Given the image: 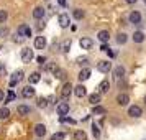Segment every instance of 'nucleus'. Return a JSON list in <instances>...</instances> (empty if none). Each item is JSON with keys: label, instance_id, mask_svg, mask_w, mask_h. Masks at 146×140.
<instances>
[{"label": "nucleus", "instance_id": "nucleus-17", "mask_svg": "<svg viewBox=\"0 0 146 140\" xmlns=\"http://www.w3.org/2000/svg\"><path fill=\"white\" fill-rule=\"evenodd\" d=\"M123 76H125V68L121 66V64H120V66H117L115 69H113V78H115L117 81H120L121 78H123Z\"/></svg>", "mask_w": 146, "mask_h": 140}, {"label": "nucleus", "instance_id": "nucleus-48", "mask_svg": "<svg viewBox=\"0 0 146 140\" xmlns=\"http://www.w3.org/2000/svg\"><path fill=\"white\" fill-rule=\"evenodd\" d=\"M145 102H146V96H145Z\"/></svg>", "mask_w": 146, "mask_h": 140}, {"label": "nucleus", "instance_id": "nucleus-30", "mask_svg": "<svg viewBox=\"0 0 146 140\" xmlns=\"http://www.w3.org/2000/svg\"><path fill=\"white\" fill-rule=\"evenodd\" d=\"M77 64H79V66H82V68H86L87 64H89V58H87V56H80V58H77Z\"/></svg>", "mask_w": 146, "mask_h": 140}, {"label": "nucleus", "instance_id": "nucleus-12", "mask_svg": "<svg viewBox=\"0 0 146 140\" xmlns=\"http://www.w3.org/2000/svg\"><path fill=\"white\" fill-rule=\"evenodd\" d=\"M17 112H18V115L25 117V115H30L31 109H30V106H27V104H20V106L17 107Z\"/></svg>", "mask_w": 146, "mask_h": 140}, {"label": "nucleus", "instance_id": "nucleus-24", "mask_svg": "<svg viewBox=\"0 0 146 140\" xmlns=\"http://www.w3.org/2000/svg\"><path fill=\"white\" fill-rule=\"evenodd\" d=\"M100 99H102V96H100L99 92H94V94H90V96H89V102H90L92 106H99Z\"/></svg>", "mask_w": 146, "mask_h": 140}, {"label": "nucleus", "instance_id": "nucleus-39", "mask_svg": "<svg viewBox=\"0 0 146 140\" xmlns=\"http://www.w3.org/2000/svg\"><path fill=\"white\" fill-rule=\"evenodd\" d=\"M5 74H7V68H5V64L0 63V76H5Z\"/></svg>", "mask_w": 146, "mask_h": 140}, {"label": "nucleus", "instance_id": "nucleus-36", "mask_svg": "<svg viewBox=\"0 0 146 140\" xmlns=\"http://www.w3.org/2000/svg\"><path fill=\"white\" fill-rule=\"evenodd\" d=\"M64 137H66L64 132H56L53 137H51V140H64Z\"/></svg>", "mask_w": 146, "mask_h": 140}, {"label": "nucleus", "instance_id": "nucleus-1", "mask_svg": "<svg viewBox=\"0 0 146 140\" xmlns=\"http://www.w3.org/2000/svg\"><path fill=\"white\" fill-rule=\"evenodd\" d=\"M72 84L71 82H64L62 84V87H61V97H62V100L66 102V100H69V97H71V94H72Z\"/></svg>", "mask_w": 146, "mask_h": 140}, {"label": "nucleus", "instance_id": "nucleus-18", "mask_svg": "<svg viewBox=\"0 0 146 140\" xmlns=\"http://www.w3.org/2000/svg\"><path fill=\"white\" fill-rule=\"evenodd\" d=\"M35 133H36V137H44L46 135V125L44 124H36L35 125Z\"/></svg>", "mask_w": 146, "mask_h": 140}, {"label": "nucleus", "instance_id": "nucleus-4", "mask_svg": "<svg viewBox=\"0 0 146 140\" xmlns=\"http://www.w3.org/2000/svg\"><path fill=\"white\" fill-rule=\"evenodd\" d=\"M97 69H99L100 73H108V71H112V63L108 60L100 61L99 64H97Z\"/></svg>", "mask_w": 146, "mask_h": 140}, {"label": "nucleus", "instance_id": "nucleus-37", "mask_svg": "<svg viewBox=\"0 0 146 140\" xmlns=\"http://www.w3.org/2000/svg\"><path fill=\"white\" fill-rule=\"evenodd\" d=\"M46 106H48V99L46 97H40V99H38V107H43V109H44Z\"/></svg>", "mask_w": 146, "mask_h": 140}, {"label": "nucleus", "instance_id": "nucleus-20", "mask_svg": "<svg viewBox=\"0 0 146 140\" xmlns=\"http://www.w3.org/2000/svg\"><path fill=\"white\" fill-rule=\"evenodd\" d=\"M44 13H46V10H44L43 7H36L33 10V18L35 20H41V18L44 17Z\"/></svg>", "mask_w": 146, "mask_h": 140}, {"label": "nucleus", "instance_id": "nucleus-22", "mask_svg": "<svg viewBox=\"0 0 146 140\" xmlns=\"http://www.w3.org/2000/svg\"><path fill=\"white\" fill-rule=\"evenodd\" d=\"M41 79V74L36 71V73H31L30 76H28V82H30V86H33V84H36V82H40Z\"/></svg>", "mask_w": 146, "mask_h": 140}, {"label": "nucleus", "instance_id": "nucleus-28", "mask_svg": "<svg viewBox=\"0 0 146 140\" xmlns=\"http://www.w3.org/2000/svg\"><path fill=\"white\" fill-rule=\"evenodd\" d=\"M8 117H10V109H8V107H2V109H0V119L7 120Z\"/></svg>", "mask_w": 146, "mask_h": 140}, {"label": "nucleus", "instance_id": "nucleus-43", "mask_svg": "<svg viewBox=\"0 0 146 140\" xmlns=\"http://www.w3.org/2000/svg\"><path fill=\"white\" fill-rule=\"evenodd\" d=\"M107 53H108V56H110V58H115V53H113V51H110V48L107 50Z\"/></svg>", "mask_w": 146, "mask_h": 140}, {"label": "nucleus", "instance_id": "nucleus-33", "mask_svg": "<svg viewBox=\"0 0 146 140\" xmlns=\"http://www.w3.org/2000/svg\"><path fill=\"white\" fill-rule=\"evenodd\" d=\"M56 63H44V68H43V69H44V71H54V69H56Z\"/></svg>", "mask_w": 146, "mask_h": 140}, {"label": "nucleus", "instance_id": "nucleus-11", "mask_svg": "<svg viewBox=\"0 0 146 140\" xmlns=\"http://www.w3.org/2000/svg\"><path fill=\"white\" fill-rule=\"evenodd\" d=\"M58 21H59V27L61 28H67V27H69V23H71L69 15H67V13H61L59 18H58Z\"/></svg>", "mask_w": 146, "mask_h": 140}, {"label": "nucleus", "instance_id": "nucleus-3", "mask_svg": "<svg viewBox=\"0 0 146 140\" xmlns=\"http://www.w3.org/2000/svg\"><path fill=\"white\" fill-rule=\"evenodd\" d=\"M35 58V53L33 50H30V48H25V50H21V61L23 63H30V61Z\"/></svg>", "mask_w": 146, "mask_h": 140}, {"label": "nucleus", "instance_id": "nucleus-34", "mask_svg": "<svg viewBox=\"0 0 146 140\" xmlns=\"http://www.w3.org/2000/svg\"><path fill=\"white\" fill-rule=\"evenodd\" d=\"M7 18H8V13H7V10H0V23H5L7 21Z\"/></svg>", "mask_w": 146, "mask_h": 140}, {"label": "nucleus", "instance_id": "nucleus-40", "mask_svg": "<svg viewBox=\"0 0 146 140\" xmlns=\"http://www.w3.org/2000/svg\"><path fill=\"white\" fill-rule=\"evenodd\" d=\"M36 61H38V63H40L41 66H43V64L46 63V58H44V56H38V58H36Z\"/></svg>", "mask_w": 146, "mask_h": 140}, {"label": "nucleus", "instance_id": "nucleus-19", "mask_svg": "<svg viewBox=\"0 0 146 140\" xmlns=\"http://www.w3.org/2000/svg\"><path fill=\"white\" fill-rule=\"evenodd\" d=\"M92 45H94V41L90 40V38H80V41H79V46L82 48V50H90Z\"/></svg>", "mask_w": 146, "mask_h": 140}, {"label": "nucleus", "instance_id": "nucleus-45", "mask_svg": "<svg viewBox=\"0 0 146 140\" xmlns=\"http://www.w3.org/2000/svg\"><path fill=\"white\" fill-rule=\"evenodd\" d=\"M58 2H59L61 7H66V0H58Z\"/></svg>", "mask_w": 146, "mask_h": 140}, {"label": "nucleus", "instance_id": "nucleus-38", "mask_svg": "<svg viewBox=\"0 0 146 140\" xmlns=\"http://www.w3.org/2000/svg\"><path fill=\"white\" fill-rule=\"evenodd\" d=\"M69 50H71V40H66L64 43H62V51H64V53H67Z\"/></svg>", "mask_w": 146, "mask_h": 140}, {"label": "nucleus", "instance_id": "nucleus-7", "mask_svg": "<svg viewBox=\"0 0 146 140\" xmlns=\"http://www.w3.org/2000/svg\"><path fill=\"white\" fill-rule=\"evenodd\" d=\"M97 38H99V41H102V45H107L108 40H110V33H108V30H100L99 33H97Z\"/></svg>", "mask_w": 146, "mask_h": 140}, {"label": "nucleus", "instance_id": "nucleus-14", "mask_svg": "<svg viewBox=\"0 0 146 140\" xmlns=\"http://www.w3.org/2000/svg\"><path fill=\"white\" fill-rule=\"evenodd\" d=\"M35 48L36 50H44L46 48V38L44 36H36L35 38Z\"/></svg>", "mask_w": 146, "mask_h": 140}, {"label": "nucleus", "instance_id": "nucleus-26", "mask_svg": "<svg viewBox=\"0 0 146 140\" xmlns=\"http://www.w3.org/2000/svg\"><path fill=\"white\" fill-rule=\"evenodd\" d=\"M126 41H128V35H126V33L121 31V33L117 35V43H118V45H125Z\"/></svg>", "mask_w": 146, "mask_h": 140}, {"label": "nucleus", "instance_id": "nucleus-2", "mask_svg": "<svg viewBox=\"0 0 146 140\" xmlns=\"http://www.w3.org/2000/svg\"><path fill=\"white\" fill-rule=\"evenodd\" d=\"M21 79H23V71H21V69L15 71V73L12 74V79H10V87H15Z\"/></svg>", "mask_w": 146, "mask_h": 140}, {"label": "nucleus", "instance_id": "nucleus-23", "mask_svg": "<svg viewBox=\"0 0 146 140\" xmlns=\"http://www.w3.org/2000/svg\"><path fill=\"white\" fill-rule=\"evenodd\" d=\"M133 41H135V43H143V41H145V33H143V31H141V30H138V31H135V33H133Z\"/></svg>", "mask_w": 146, "mask_h": 140}, {"label": "nucleus", "instance_id": "nucleus-5", "mask_svg": "<svg viewBox=\"0 0 146 140\" xmlns=\"http://www.w3.org/2000/svg\"><path fill=\"white\" fill-rule=\"evenodd\" d=\"M128 20L133 25H139L141 23V13H139L138 10H133L131 13H130V17H128Z\"/></svg>", "mask_w": 146, "mask_h": 140}, {"label": "nucleus", "instance_id": "nucleus-42", "mask_svg": "<svg viewBox=\"0 0 146 140\" xmlns=\"http://www.w3.org/2000/svg\"><path fill=\"white\" fill-rule=\"evenodd\" d=\"M7 33H8L7 28H2V30H0V35H2V36H3V35H7Z\"/></svg>", "mask_w": 146, "mask_h": 140}, {"label": "nucleus", "instance_id": "nucleus-6", "mask_svg": "<svg viewBox=\"0 0 146 140\" xmlns=\"http://www.w3.org/2000/svg\"><path fill=\"white\" fill-rule=\"evenodd\" d=\"M141 114H143V111H141V107L139 106H130L128 107V115L130 117H141Z\"/></svg>", "mask_w": 146, "mask_h": 140}, {"label": "nucleus", "instance_id": "nucleus-13", "mask_svg": "<svg viewBox=\"0 0 146 140\" xmlns=\"http://www.w3.org/2000/svg\"><path fill=\"white\" fill-rule=\"evenodd\" d=\"M72 92L80 99V97H84V96L87 94V89H86V86H84V84H79V86H76V87L72 89Z\"/></svg>", "mask_w": 146, "mask_h": 140}, {"label": "nucleus", "instance_id": "nucleus-9", "mask_svg": "<svg viewBox=\"0 0 146 140\" xmlns=\"http://www.w3.org/2000/svg\"><path fill=\"white\" fill-rule=\"evenodd\" d=\"M128 102H130V96L126 92H120L118 96H117V104H118V106H126Z\"/></svg>", "mask_w": 146, "mask_h": 140}, {"label": "nucleus", "instance_id": "nucleus-46", "mask_svg": "<svg viewBox=\"0 0 146 140\" xmlns=\"http://www.w3.org/2000/svg\"><path fill=\"white\" fill-rule=\"evenodd\" d=\"M3 97H5L3 96V89H0V100H3Z\"/></svg>", "mask_w": 146, "mask_h": 140}, {"label": "nucleus", "instance_id": "nucleus-8", "mask_svg": "<svg viewBox=\"0 0 146 140\" xmlns=\"http://www.w3.org/2000/svg\"><path fill=\"white\" fill-rule=\"evenodd\" d=\"M21 38H27V36H31V28L28 27V25H20L18 27V33Z\"/></svg>", "mask_w": 146, "mask_h": 140}, {"label": "nucleus", "instance_id": "nucleus-31", "mask_svg": "<svg viewBox=\"0 0 146 140\" xmlns=\"http://www.w3.org/2000/svg\"><path fill=\"white\" fill-rule=\"evenodd\" d=\"M13 99H17V94H15L13 91H8L7 97H3V102L7 104V102H10V100H13Z\"/></svg>", "mask_w": 146, "mask_h": 140}, {"label": "nucleus", "instance_id": "nucleus-35", "mask_svg": "<svg viewBox=\"0 0 146 140\" xmlns=\"http://www.w3.org/2000/svg\"><path fill=\"white\" fill-rule=\"evenodd\" d=\"M92 112H94V114H105V107H102V106H94Z\"/></svg>", "mask_w": 146, "mask_h": 140}, {"label": "nucleus", "instance_id": "nucleus-41", "mask_svg": "<svg viewBox=\"0 0 146 140\" xmlns=\"http://www.w3.org/2000/svg\"><path fill=\"white\" fill-rule=\"evenodd\" d=\"M13 41H17V43H20V41H23V38H21L20 35H15V38H13Z\"/></svg>", "mask_w": 146, "mask_h": 140}, {"label": "nucleus", "instance_id": "nucleus-15", "mask_svg": "<svg viewBox=\"0 0 146 140\" xmlns=\"http://www.w3.org/2000/svg\"><path fill=\"white\" fill-rule=\"evenodd\" d=\"M108 91H110V82H108V79H104L99 84V94L102 96V94H107Z\"/></svg>", "mask_w": 146, "mask_h": 140}, {"label": "nucleus", "instance_id": "nucleus-29", "mask_svg": "<svg viewBox=\"0 0 146 140\" xmlns=\"http://www.w3.org/2000/svg\"><path fill=\"white\" fill-rule=\"evenodd\" d=\"M72 15H74V18H76V20H82V18L86 17V12H84V10H80V8H76V10L72 12Z\"/></svg>", "mask_w": 146, "mask_h": 140}, {"label": "nucleus", "instance_id": "nucleus-25", "mask_svg": "<svg viewBox=\"0 0 146 140\" xmlns=\"http://www.w3.org/2000/svg\"><path fill=\"white\" fill-rule=\"evenodd\" d=\"M53 74H54L56 79H64V78H66V71L61 69V68H56V69L53 71Z\"/></svg>", "mask_w": 146, "mask_h": 140}, {"label": "nucleus", "instance_id": "nucleus-32", "mask_svg": "<svg viewBox=\"0 0 146 140\" xmlns=\"http://www.w3.org/2000/svg\"><path fill=\"white\" fill-rule=\"evenodd\" d=\"M92 135H94L97 140L100 139V129H99V125H95V124L92 125Z\"/></svg>", "mask_w": 146, "mask_h": 140}, {"label": "nucleus", "instance_id": "nucleus-21", "mask_svg": "<svg viewBox=\"0 0 146 140\" xmlns=\"http://www.w3.org/2000/svg\"><path fill=\"white\" fill-rule=\"evenodd\" d=\"M77 78H79V81H80V82H82V81H87L89 78H90V69H89V68H82Z\"/></svg>", "mask_w": 146, "mask_h": 140}, {"label": "nucleus", "instance_id": "nucleus-16", "mask_svg": "<svg viewBox=\"0 0 146 140\" xmlns=\"http://www.w3.org/2000/svg\"><path fill=\"white\" fill-rule=\"evenodd\" d=\"M21 96L25 97V99H31L35 96V89H33V86H30L28 84L27 87H23V91H21Z\"/></svg>", "mask_w": 146, "mask_h": 140}, {"label": "nucleus", "instance_id": "nucleus-47", "mask_svg": "<svg viewBox=\"0 0 146 140\" xmlns=\"http://www.w3.org/2000/svg\"><path fill=\"white\" fill-rule=\"evenodd\" d=\"M126 3H136V2H138V0H125Z\"/></svg>", "mask_w": 146, "mask_h": 140}, {"label": "nucleus", "instance_id": "nucleus-49", "mask_svg": "<svg viewBox=\"0 0 146 140\" xmlns=\"http://www.w3.org/2000/svg\"><path fill=\"white\" fill-rule=\"evenodd\" d=\"M145 3H146V0H145Z\"/></svg>", "mask_w": 146, "mask_h": 140}, {"label": "nucleus", "instance_id": "nucleus-44", "mask_svg": "<svg viewBox=\"0 0 146 140\" xmlns=\"http://www.w3.org/2000/svg\"><path fill=\"white\" fill-rule=\"evenodd\" d=\"M100 50H102V51H105V53H107V50H108V45H102V46H100Z\"/></svg>", "mask_w": 146, "mask_h": 140}, {"label": "nucleus", "instance_id": "nucleus-10", "mask_svg": "<svg viewBox=\"0 0 146 140\" xmlns=\"http://www.w3.org/2000/svg\"><path fill=\"white\" fill-rule=\"evenodd\" d=\"M56 111H58L59 115H66V114H69V102H59L58 107H56Z\"/></svg>", "mask_w": 146, "mask_h": 140}, {"label": "nucleus", "instance_id": "nucleus-27", "mask_svg": "<svg viewBox=\"0 0 146 140\" xmlns=\"http://www.w3.org/2000/svg\"><path fill=\"white\" fill-rule=\"evenodd\" d=\"M74 140H87V133L84 130H76L74 132Z\"/></svg>", "mask_w": 146, "mask_h": 140}]
</instances>
